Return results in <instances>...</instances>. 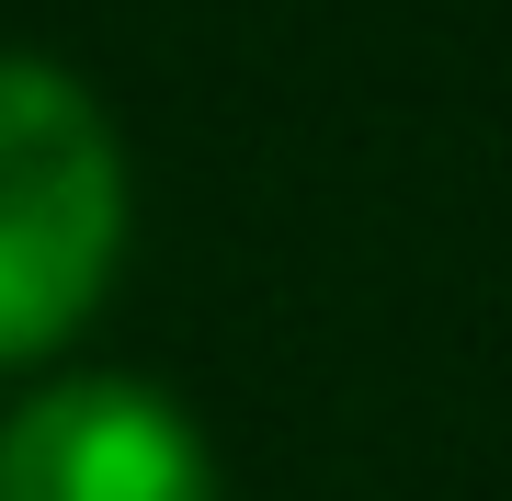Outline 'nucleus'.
I'll use <instances>...</instances> for the list:
<instances>
[{"mask_svg":"<svg viewBox=\"0 0 512 501\" xmlns=\"http://www.w3.org/2000/svg\"><path fill=\"white\" fill-rule=\"evenodd\" d=\"M126 251V160L103 103L46 57H0V365L69 342Z\"/></svg>","mask_w":512,"mask_h":501,"instance_id":"nucleus-1","label":"nucleus"},{"mask_svg":"<svg viewBox=\"0 0 512 501\" xmlns=\"http://www.w3.org/2000/svg\"><path fill=\"white\" fill-rule=\"evenodd\" d=\"M0 501H217L205 433L137 376L35 388L0 433Z\"/></svg>","mask_w":512,"mask_h":501,"instance_id":"nucleus-2","label":"nucleus"}]
</instances>
